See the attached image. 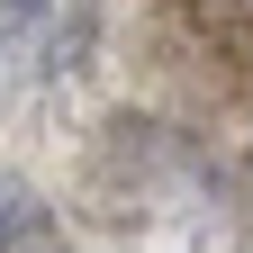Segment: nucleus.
Segmentation results:
<instances>
[{"label":"nucleus","mask_w":253,"mask_h":253,"mask_svg":"<svg viewBox=\"0 0 253 253\" xmlns=\"http://www.w3.org/2000/svg\"><path fill=\"white\" fill-rule=\"evenodd\" d=\"M45 9H54V0H0V54L37 37V27H45Z\"/></svg>","instance_id":"f257e3e1"}]
</instances>
